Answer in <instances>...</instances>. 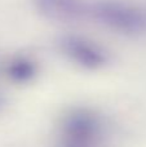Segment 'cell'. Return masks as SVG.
Listing matches in <instances>:
<instances>
[{"instance_id":"obj_3","label":"cell","mask_w":146,"mask_h":147,"mask_svg":"<svg viewBox=\"0 0 146 147\" xmlns=\"http://www.w3.org/2000/svg\"><path fill=\"white\" fill-rule=\"evenodd\" d=\"M59 48L72 62L88 70H96L106 65L107 53L100 45L78 35L62 36Z\"/></svg>"},{"instance_id":"obj_6","label":"cell","mask_w":146,"mask_h":147,"mask_svg":"<svg viewBox=\"0 0 146 147\" xmlns=\"http://www.w3.org/2000/svg\"><path fill=\"white\" fill-rule=\"evenodd\" d=\"M4 105H5V101H4V98H3V96L0 94V110L4 107Z\"/></svg>"},{"instance_id":"obj_4","label":"cell","mask_w":146,"mask_h":147,"mask_svg":"<svg viewBox=\"0 0 146 147\" xmlns=\"http://www.w3.org/2000/svg\"><path fill=\"white\" fill-rule=\"evenodd\" d=\"M38 10L52 21L76 22L89 18L91 4L85 0H35Z\"/></svg>"},{"instance_id":"obj_2","label":"cell","mask_w":146,"mask_h":147,"mask_svg":"<svg viewBox=\"0 0 146 147\" xmlns=\"http://www.w3.org/2000/svg\"><path fill=\"white\" fill-rule=\"evenodd\" d=\"M89 18L128 35L146 32V10L120 0H100L91 3Z\"/></svg>"},{"instance_id":"obj_1","label":"cell","mask_w":146,"mask_h":147,"mask_svg":"<svg viewBox=\"0 0 146 147\" xmlns=\"http://www.w3.org/2000/svg\"><path fill=\"white\" fill-rule=\"evenodd\" d=\"M103 136L100 115L89 109H74L62 119L58 147H101Z\"/></svg>"},{"instance_id":"obj_5","label":"cell","mask_w":146,"mask_h":147,"mask_svg":"<svg viewBox=\"0 0 146 147\" xmlns=\"http://www.w3.org/2000/svg\"><path fill=\"white\" fill-rule=\"evenodd\" d=\"M5 71L12 81L17 84H26L35 78L38 66L30 57L16 56L8 62Z\"/></svg>"}]
</instances>
